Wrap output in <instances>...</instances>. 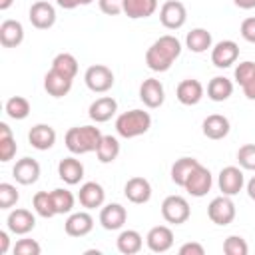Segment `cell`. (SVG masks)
I'll list each match as a JSON object with an SVG mask.
<instances>
[{
    "label": "cell",
    "mask_w": 255,
    "mask_h": 255,
    "mask_svg": "<svg viewBox=\"0 0 255 255\" xmlns=\"http://www.w3.org/2000/svg\"><path fill=\"white\" fill-rule=\"evenodd\" d=\"M181 54V42L171 36H159L145 52V66L151 72H167L171 68V64L179 58Z\"/></svg>",
    "instance_id": "cell-1"
},
{
    "label": "cell",
    "mask_w": 255,
    "mask_h": 255,
    "mask_svg": "<svg viewBox=\"0 0 255 255\" xmlns=\"http://www.w3.org/2000/svg\"><path fill=\"white\" fill-rule=\"evenodd\" d=\"M102 137H104V133L96 126H74L66 131L64 143H66L68 151H72L74 155H84V153L96 151Z\"/></svg>",
    "instance_id": "cell-2"
},
{
    "label": "cell",
    "mask_w": 255,
    "mask_h": 255,
    "mask_svg": "<svg viewBox=\"0 0 255 255\" xmlns=\"http://www.w3.org/2000/svg\"><path fill=\"white\" fill-rule=\"evenodd\" d=\"M149 128H151V116L149 112L143 110H129L116 118V131L126 139L143 135Z\"/></svg>",
    "instance_id": "cell-3"
},
{
    "label": "cell",
    "mask_w": 255,
    "mask_h": 255,
    "mask_svg": "<svg viewBox=\"0 0 255 255\" xmlns=\"http://www.w3.org/2000/svg\"><path fill=\"white\" fill-rule=\"evenodd\" d=\"M191 207L189 201L181 195H167L161 201V217L171 225H181L189 219Z\"/></svg>",
    "instance_id": "cell-4"
},
{
    "label": "cell",
    "mask_w": 255,
    "mask_h": 255,
    "mask_svg": "<svg viewBox=\"0 0 255 255\" xmlns=\"http://www.w3.org/2000/svg\"><path fill=\"white\" fill-rule=\"evenodd\" d=\"M84 82H86V86H88L90 92H94V94H106L108 90H112L116 78H114V72L108 66L94 64V66H90L86 70Z\"/></svg>",
    "instance_id": "cell-5"
},
{
    "label": "cell",
    "mask_w": 255,
    "mask_h": 255,
    "mask_svg": "<svg viewBox=\"0 0 255 255\" xmlns=\"http://www.w3.org/2000/svg\"><path fill=\"white\" fill-rule=\"evenodd\" d=\"M207 217L215 223V225H229L235 219V203L229 195H219L213 197L207 205Z\"/></svg>",
    "instance_id": "cell-6"
},
{
    "label": "cell",
    "mask_w": 255,
    "mask_h": 255,
    "mask_svg": "<svg viewBox=\"0 0 255 255\" xmlns=\"http://www.w3.org/2000/svg\"><path fill=\"white\" fill-rule=\"evenodd\" d=\"M217 185H219V191L223 195H237L243 185H245V175H243V169L237 167V165H227L219 171L217 175Z\"/></svg>",
    "instance_id": "cell-7"
},
{
    "label": "cell",
    "mask_w": 255,
    "mask_h": 255,
    "mask_svg": "<svg viewBox=\"0 0 255 255\" xmlns=\"http://www.w3.org/2000/svg\"><path fill=\"white\" fill-rule=\"evenodd\" d=\"M187 20V10L177 0H167L159 8V22L167 30H179Z\"/></svg>",
    "instance_id": "cell-8"
},
{
    "label": "cell",
    "mask_w": 255,
    "mask_h": 255,
    "mask_svg": "<svg viewBox=\"0 0 255 255\" xmlns=\"http://www.w3.org/2000/svg\"><path fill=\"white\" fill-rule=\"evenodd\" d=\"M211 185H213V175H211V171H209L205 165L199 163V165L191 171V175L187 177L183 189H185L189 195H193V197H203V195H207V191L211 189Z\"/></svg>",
    "instance_id": "cell-9"
},
{
    "label": "cell",
    "mask_w": 255,
    "mask_h": 255,
    "mask_svg": "<svg viewBox=\"0 0 255 255\" xmlns=\"http://www.w3.org/2000/svg\"><path fill=\"white\" fill-rule=\"evenodd\" d=\"M28 18H30V24L38 30H48L56 24V8L46 2V0H38L30 6V12H28Z\"/></svg>",
    "instance_id": "cell-10"
},
{
    "label": "cell",
    "mask_w": 255,
    "mask_h": 255,
    "mask_svg": "<svg viewBox=\"0 0 255 255\" xmlns=\"http://www.w3.org/2000/svg\"><path fill=\"white\" fill-rule=\"evenodd\" d=\"M239 58V46L233 40H221L211 46V64L215 68H229Z\"/></svg>",
    "instance_id": "cell-11"
},
{
    "label": "cell",
    "mask_w": 255,
    "mask_h": 255,
    "mask_svg": "<svg viewBox=\"0 0 255 255\" xmlns=\"http://www.w3.org/2000/svg\"><path fill=\"white\" fill-rule=\"evenodd\" d=\"M6 227L10 233L14 235H26L30 233L34 227H36V217L30 209H24V207H18V209H12L6 217Z\"/></svg>",
    "instance_id": "cell-12"
},
{
    "label": "cell",
    "mask_w": 255,
    "mask_h": 255,
    "mask_svg": "<svg viewBox=\"0 0 255 255\" xmlns=\"http://www.w3.org/2000/svg\"><path fill=\"white\" fill-rule=\"evenodd\" d=\"M139 100L143 102L145 108L149 110H155L159 108L163 102H165V90H163V84L155 78H147L141 82L139 86Z\"/></svg>",
    "instance_id": "cell-13"
},
{
    "label": "cell",
    "mask_w": 255,
    "mask_h": 255,
    "mask_svg": "<svg viewBox=\"0 0 255 255\" xmlns=\"http://www.w3.org/2000/svg\"><path fill=\"white\" fill-rule=\"evenodd\" d=\"M145 245L153 253H165L173 247V231L167 225H155L147 231Z\"/></svg>",
    "instance_id": "cell-14"
},
{
    "label": "cell",
    "mask_w": 255,
    "mask_h": 255,
    "mask_svg": "<svg viewBox=\"0 0 255 255\" xmlns=\"http://www.w3.org/2000/svg\"><path fill=\"white\" fill-rule=\"evenodd\" d=\"M205 90H203V84L195 78H187V80H181L175 88V98L179 104L183 106H195L201 102Z\"/></svg>",
    "instance_id": "cell-15"
},
{
    "label": "cell",
    "mask_w": 255,
    "mask_h": 255,
    "mask_svg": "<svg viewBox=\"0 0 255 255\" xmlns=\"http://www.w3.org/2000/svg\"><path fill=\"white\" fill-rule=\"evenodd\" d=\"M124 195L128 197V201L135 203V205H141V203H147L151 199V185L145 177H129L124 185Z\"/></svg>",
    "instance_id": "cell-16"
},
{
    "label": "cell",
    "mask_w": 255,
    "mask_h": 255,
    "mask_svg": "<svg viewBox=\"0 0 255 255\" xmlns=\"http://www.w3.org/2000/svg\"><path fill=\"white\" fill-rule=\"evenodd\" d=\"M118 112V102L112 98V96H102L98 100H94L88 108V116L92 122L96 124H104V122H110Z\"/></svg>",
    "instance_id": "cell-17"
},
{
    "label": "cell",
    "mask_w": 255,
    "mask_h": 255,
    "mask_svg": "<svg viewBox=\"0 0 255 255\" xmlns=\"http://www.w3.org/2000/svg\"><path fill=\"white\" fill-rule=\"evenodd\" d=\"M28 141L34 149L46 151V149L54 147V143H56V129L48 124H36L28 131Z\"/></svg>",
    "instance_id": "cell-18"
},
{
    "label": "cell",
    "mask_w": 255,
    "mask_h": 255,
    "mask_svg": "<svg viewBox=\"0 0 255 255\" xmlns=\"http://www.w3.org/2000/svg\"><path fill=\"white\" fill-rule=\"evenodd\" d=\"M78 201H80V205L86 207V209L102 207L104 201H106V191H104V187H102L98 181H86V183L80 185Z\"/></svg>",
    "instance_id": "cell-19"
},
{
    "label": "cell",
    "mask_w": 255,
    "mask_h": 255,
    "mask_svg": "<svg viewBox=\"0 0 255 255\" xmlns=\"http://www.w3.org/2000/svg\"><path fill=\"white\" fill-rule=\"evenodd\" d=\"M126 219H128V211L124 205L120 203H108L102 207L100 211V223L104 229L108 231H118L126 225Z\"/></svg>",
    "instance_id": "cell-20"
},
{
    "label": "cell",
    "mask_w": 255,
    "mask_h": 255,
    "mask_svg": "<svg viewBox=\"0 0 255 255\" xmlns=\"http://www.w3.org/2000/svg\"><path fill=\"white\" fill-rule=\"evenodd\" d=\"M94 229V217L88 211H76L70 213L64 221V231L70 237H86Z\"/></svg>",
    "instance_id": "cell-21"
},
{
    "label": "cell",
    "mask_w": 255,
    "mask_h": 255,
    "mask_svg": "<svg viewBox=\"0 0 255 255\" xmlns=\"http://www.w3.org/2000/svg\"><path fill=\"white\" fill-rule=\"evenodd\" d=\"M12 175L20 185H32L40 177V163L34 157H22L12 167Z\"/></svg>",
    "instance_id": "cell-22"
},
{
    "label": "cell",
    "mask_w": 255,
    "mask_h": 255,
    "mask_svg": "<svg viewBox=\"0 0 255 255\" xmlns=\"http://www.w3.org/2000/svg\"><path fill=\"white\" fill-rule=\"evenodd\" d=\"M72 78H66L64 74L56 72V70H48L46 76H44V90L48 92V96L52 98H64L70 94L72 90Z\"/></svg>",
    "instance_id": "cell-23"
},
{
    "label": "cell",
    "mask_w": 255,
    "mask_h": 255,
    "mask_svg": "<svg viewBox=\"0 0 255 255\" xmlns=\"http://www.w3.org/2000/svg\"><path fill=\"white\" fill-rule=\"evenodd\" d=\"M58 175H60V179H62L64 183H68V185H78V183L82 181V177H84V163H82L78 157H74V155L64 157V159H60V163H58Z\"/></svg>",
    "instance_id": "cell-24"
},
{
    "label": "cell",
    "mask_w": 255,
    "mask_h": 255,
    "mask_svg": "<svg viewBox=\"0 0 255 255\" xmlns=\"http://www.w3.org/2000/svg\"><path fill=\"white\" fill-rule=\"evenodd\" d=\"M201 129H203V135L209 137V139H223V137L229 133L231 124H229V120H227L225 116H221V114H211V116H207V118L203 120Z\"/></svg>",
    "instance_id": "cell-25"
},
{
    "label": "cell",
    "mask_w": 255,
    "mask_h": 255,
    "mask_svg": "<svg viewBox=\"0 0 255 255\" xmlns=\"http://www.w3.org/2000/svg\"><path fill=\"white\" fill-rule=\"evenodd\" d=\"M24 42V26L18 20H4L0 24V44L4 48H16Z\"/></svg>",
    "instance_id": "cell-26"
},
{
    "label": "cell",
    "mask_w": 255,
    "mask_h": 255,
    "mask_svg": "<svg viewBox=\"0 0 255 255\" xmlns=\"http://www.w3.org/2000/svg\"><path fill=\"white\" fill-rule=\"evenodd\" d=\"M157 10V0H124V14L131 20L149 18Z\"/></svg>",
    "instance_id": "cell-27"
},
{
    "label": "cell",
    "mask_w": 255,
    "mask_h": 255,
    "mask_svg": "<svg viewBox=\"0 0 255 255\" xmlns=\"http://www.w3.org/2000/svg\"><path fill=\"white\" fill-rule=\"evenodd\" d=\"M116 245H118V251L124 253V255H135L141 251L143 247V237L139 235V231L135 229H124L118 239H116Z\"/></svg>",
    "instance_id": "cell-28"
},
{
    "label": "cell",
    "mask_w": 255,
    "mask_h": 255,
    "mask_svg": "<svg viewBox=\"0 0 255 255\" xmlns=\"http://www.w3.org/2000/svg\"><path fill=\"white\" fill-rule=\"evenodd\" d=\"M233 94V82L225 76H215L207 84V98L211 102H225Z\"/></svg>",
    "instance_id": "cell-29"
},
{
    "label": "cell",
    "mask_w": 255,
    "mask_h": 255,
    "mask_svg": "<svg viewBox=\"0 0 255 255\" xmlns=\"http://www.w3.org/2000/svg\"><path fill=\"white\" fill-rule=\"evenodd\" d=\"M213 38L205 28H193L191 32H187L185 36V46L187 50H191L193 54H203L211 48Z\"/></svg>",
    "instance_id": "cell-30"
},
{
    "label": "cell",
    "mask_w": 255,
    "mask_h": 255,
    "mask_svg": "<svg viewBox=\"0 0 255 255\" xmlns=\"http://www.w3.org/2000/svg\"><path fill=\"white\" fill-rule=\"evenodd\" d=\"M197 165H199V161L195 157H179V159H175V163L171 165V181L175 185L183 187L185 181H187V177L191 175V171Z\"/></svg>",
    "instance_id": "cell-31"
},
{
    "label": "cell",
    "mask_w": 255,
    "mask_h": 255,
    "mask_svg": "<svg viewBox=\"0 0 255 255\" xmlns=\"http://www.w3.org/2000/svg\"><path fill=\"white\" fill-rule=\"evenodd\" d=\"M16 151H18V145L10 126L6 122H0V161L2 163L10 161L16 155Z\"/></svg>",
    "instance_id": "cell-32"
},
{
    "label": "cell",
    "mask_w": 255,
    "mask_h": 255,
    "mask_svg": "<svg viewBox=\"0 0 255 255\" xmlns=\"http://www.w3.org/2000/svg\"><path fill=\"white\" fill-rule=\"evenodd\" d=\"M52 195V203H54V209H56V215H64V213H72L74 209V203H76V197L70 189H64V187H56L50 191Z\"/></svg>",
    "instance_id": "cell-33"
},
{
    "label": "cell",
    "mask_w": 255,
    "mask_h": 255,
    "mask_svg": "<svg viewBox=\"0 0 255 255\" xmlns=\"http://www.w3.org/2000/svg\"><path fill=\"white\" fill-rule=\"evenodd\" d=\"M96 155H98V159H100L102 163H112V161H116L118 155H120V141H118V137H114V135H104L102 141H100V145H98V149H96Z\"/></svg>",
    "instance_id": "cell-34"
},
{
    "label": "cell",
    "mask_w": 255,
    "mask_h": 255,
    "mask_svg": "<svg viewBox=\"0 0 255 255\" xmlns=\"http://www.w3.org/2000/svg\"><path fill=\"white\" fill-rule=\"evenodd\" d=\"M4 112L12 120H26L30 116V102L24 96H12L6 100Z\"/></svg>",
    "instance_id": "cell-35"
},
{
    "label": "cell",
    "mask_w": 255,
    "mask_h": 255,
    "mask_svg": "<svg viewBox=\"0 0 255 255\" xmlns=\"http://www.w3.org/2000/svg\"><path fill=\"white\" fill-rule=\"evenodd\" d=\"M52 70H56V72L64 74L66 78H72V80H74L76 74H78V60H76L72 54L62 52V54L54 56V60H52Z\"/></svg>",
    "instance_id": "cell-36"
},
{
    "label": "cell",
    "mask_w": 255,
    "mask_h": 255,
    "mask_svg": "<svg viewBox=\"0 0 255 255\" xmlns=\"http://www.w3.org/2000/svg\"><path fill=\"white\" fill-rule=\"evenodd\" d=\"M32 207H34V211H36L40 217H44V219H50V217L56 215V209H54L50 191H38V193L32 197Z\"/></svg>",
    "instance_id": "cell-37"
},
{
    "label": "cell",
    "mask_w": 255,
    "mask_h": 255,
    "mask_svg": "<svg viewBox=\"0 0 255 255\" xmlns=\"http://www.w3.org/2000/svg\"><path fill=\"white\" fill-rule=\"evenodd\" d=\"M223 253L225 255H247L249 253V245L241 235H229L223 241Z\"/></svg>",
    "instance_id": "cell-38"
},
{
    "label": "cell",
    "mask_w": 255,
    "mask_h": 255,
    "mask_svg": "<svg viewBox=\"0 0 255 255\" xmlns=\"http://www.w3.org/2000/svg\"><path fill=\"white\" fill-rule=\"evenodd\" d=\"M20 193L12 183H0V209H10L18 203Z\"/></svg>",
    "instance_id": "cell-39"
},
{
    "label": "cell",
    "mask_w": 255,
    "mask_h": 255,
    "mask_svg": "<svg viewBox=\"0 0 255 255\" xmlns=\"http://www.w3.org/2000/svg\"><path fill=\"white\" fill-rule=\"evenodd\" d=\"M237 161L241 169L255 171V143H245L237 149Z\"/></svg>",
    "instance_id": "cell-40"
},
{
    "label": "cell",
    "mask_w": 255,
    "mask_h": 255,
    "mask_svg": "<svg viewBox=\"0 0 255 255\" xmlns=\"http://www.w3.org/2000/svg\"><path fill=\"white\" fill-rule=\"evenodd\" d=\"M42 247L36 239H18L14 245V255H40Z\"/></svg>",
    "instance_id": "cell-41"
},
{
    "label": "cell",
    "mask_w": 255,
    "mask_h": 255,
    "mask_svg": "<svg viewBox=\"0 0 255 255\" xmlns=\"http://www.w3.org/2000/svg\"><path fill=\"white\" fill-rule=\"evenodd\" d=\"M253 74H255V62L245 60V62H241V64L235 68V82H237L239 86H243Z\"/></svg>",
    "instance_id": "cell-42"
},
{
    "label": "cell",
    "mask_w": 255,
    "mask_h": 255,
    "mask_svg": "<svg viewBox=\"0 0 255 255\" xmlns=\"http://www.w3.org/2000/svg\"><path fill=\"white\" fill-rule=\"evenodd\" d=\"M98 6L106 16H120L124 12V0H98Z\"/></svg>",
    "instance_id": "cell-43"
},
{
    "label": "cell",
    "mask_w": 255,
    "mask_h": 255,
    "mask_svg": "<svg viewBox=\"0 0 255 255\" xmlns=\"http://www.w3.org/2000/svg\"><path fill=\"white\" fill-rule=\"evenodd\" d=\"M239 32H241L243 40H247V42L255 44V16H251V18H245V20L241 22V28H239Z\"/></svg>",
    "instance_id": "cell-44"
},
{
    "label": "cell",
    "mask_w": 255,
    "mask_h": 255,
    "mask_svg": "<svg viewBox=\"0 0 255 255\" xmlns=\"http://www.w3.org/2000/svg\"><path fill=\"white\" fill-rule=\"evenodd\" d=\"M205 249L201 243H195V241H189V243H183L179 247V255H203Z\"/></svg>",
    "instance_id": "cell-45"
},
{
    "label": "cell",
    "mask_w": 255,
    "mask_h": 255,
    "mask_svg": "<svg viewBox=\"0 0 255 255\" xmlns=\"http://www.w3.org/2000/svg\"><path fill=\"white\" fill-rule=\"evenodd\" d=\"M241 90H243V94H245L247 100H253L255 102V74L241 86Z\"/></svg>",
    "instance_id": "cell-46"
},
{
    "label": "cell",
    "mask_w": 255,
    "mask_h": 255,
    "mask_svg": "<svg viewBox=\"0 0 255 255\" xmlns=\"http://www.w3.org/2000/svg\"><path fill=\"white\" fill-rule=\"evenodd\" d=\"M8 247H10V237H8V231H0V253H8Z\"/></svg>",
    "instance_id": "cell-47"
},
{
    "label": "cell",
    "mask_w": 255,
    "mask_h": 255,
    "mask_svg": "<svg viewBox=\"0 0 255 255\" xmlns=\"http://www.w3.org/2000/svg\"><path fill=\"white\" fill-rule=\"evenodd\" d=\"M56 4L64 10H74L76 6H80V0H56Z\"/></svg>",
    "instance_id": "cell-48"
},
{
    "label": "cell",
    "mask_w": 255,
    "mask_h": 255,
    "mask_svg": "<svg viewBox=\"0 0 255 255\" xmlns=\"http://www.w3.org/2000/svg\"><path fill=\"white\" fill-rule=\"evenodd\" d=\"M235 2V6H239L241 10H251V8H255V0H233Z\"/></svg>",
    "instance_id": "cell-49"
},
{
    "label": "cell",
    "mask_w": 255,
    "mask_h": 255,
    "mask_svg": "<svg viewBox=\"0 0 255 255\" xmlns=\"http://www.w3.org/2000/svg\"><path fill=\"white\" fill-rule=\"evenodd\" d=\"M247 195H249V197L255 201V175H253V177L247 181Z\"/></svg>",
    "instance_id": "cell-50"
},
{
    "label": "cell",
    "mask_w": 255,
    "mask_h": 255,
    "mask_svg": "<svg viewBox=\"0 0 255 255\" xmlns=\"http://www.w3.org/2000/svg\"><path fill=\"white\" fill-rule=\"evenodd\" d=\"M12 4H14V0H0V10H2V12L8 10Z\"/></svg>",
    "instance_id": "cell-51"
},
{
    "label": "cell",
    "mask_w": 255,
    "mask_h": 255,
    "mask_svg": "<svg viewBox=\"0 0 255 255\" xmlns=\"http://www.w3.org/2000/svg\"><path fill=\"white\" fill-rule=\"evenodd\" d=\"M94 0H80V6H88V4H92Z\"/></svg>",
    "instance_id": "cell-52"
}]
</instances>
